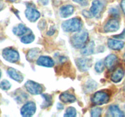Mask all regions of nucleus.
<instances>
[{"instance_id":"nucleus-1","label":"nucleus","mask_w":125,"mask_h":117,"mask_svg":"<svg viewBox=\"0 0 125 117\" xmlns=\"http://www.w3.org/2000/svg\"><path fill=\"white\" fill-rule=\"evenodd\" d=\"M89 34L85 30H79L71 38V43L75 48L79 49L84 47L87 41Z\"/></svg>"},{"instance_id":"nucleus-2","label":"nucleus","mask_w":125,"mask_h":117,"mask_svg":"<svg viewBox=\"0 0 125 117\" xmlns=\"http://www.w3.org/2000/svg\"><path fill=\"white\" fill-rule=\"evenodd\" d=\"M82 22L79 18H73L63 21L62 24V28L65 32H74L81 30Z\"/></svg>"},{"instance_id":"nucleus-3","label":"nucleus","mask_w":125,"mask_h":117,"mask_svg":"<svg viewBox=\"0 0 125 117\" xmlns=\"http://www.w3.org/2000/svg\"><path fill=\"white\" fill-rule=\"evenodd\" d=\"M2 55L3 58L6 60L8 61L10 63H15L19 60V53L14 49L10 48L4 49L2 52Z\"/></svg>"},{"instance_id":"nucleus-4","label":"nucleus","mask_w":125,"mask_h":117,"mask_svg":"<svg viewBox=\"0 0 125 117\" xmlns=\"http://www.w3.org/2000/svg\"><path fill=\"white\" fill-rule=\"evenodd\" d=\"M109 96L107 93L100 91L94 94L92 98V101L94 104L101 106L107 103L109 101Z\"/></svg>"},{"instance_id":"nucleus-5","label":"nucleus","mask_w":125,"mask_h":117,"mask_svg":"<svg viewBox=\"0 0 125 117\" xmlns=\"http://www.w3.org/2000/svg\"><path fill=\"white\" fill-rule=\"evenodd\" d=\"M24 86L27 91L32 95H40L43 92V87L42 85L32 80H28L24 84Z\"/></svg>"},{"instance_id":"nucleus-6","label":"nucleus","mask_w":125,"mask_h":117,"mask_svg":"<svg viewBox=\"0 0 125 117\" xmlns=\"http://www.w3.org/2000/svg\"><path fill=\"white\" fill-rule=\"evenodd\" d=\"M36 111V106L34 102H28L21 108V115L23 117H32L34 115Z\"/></svg>"},{"instance_id":"nucleus-7","label":"nucleus","mask_w":125,"mask_h":117,"mask_svg":"<svg viewBox=\"0 0 125 117\" xmlns=\"http://www.w3.org/2000/svg\"><path fill=\"white\" fill-rule=\"evenodd\" d=\"M76 65L81 71H86L90 69L92 65V60L90 58H79L76 61Z\"/></svg>"},{"instance_id":"nucleus-8","label":"nucleus","mask_w":125,"mask_h":117,"mask_svg":"<svg viewBox=\"0 0 125 117\" xmlns=\"http://www.w3.org/2000/svg\"><path fill=\"white\" fill-rule=\"evenodd\" d=\"M25 15L28 20L31 22H35L40 18V13L36 9L29 6L25 10Z\"/></svg>"},{"instance_id":"nucleus-9","label":"nucleus","mask_w":125,"mask_h":117,"mask_svg":"<svg viewBox=\"0 0 125 117\" xmlns=\"http://www.w3.org/2000/svg\"><path fill=\"white\" fill-rule=\"evenodd\" d=\"M119 28V21L116 19H111L109 20L105 24L104 27V30L106 32H112L117 31Z\"/></svg>"},{"instance_id":"nucleus-10","label":"nucleus","mask_w":125,"mask_h":117,"mask_svg":"<svg viewBox=\"0 0 125 117\" xmlns=\"http://www.w3.org/2000/svg\"><path fill=\"white\" fill-rule=\"evenodd\" d=\"M103 9V4L99 0H95L93 1L92 5L90 7V12H91L93 17H98L100 15Z\"/></svg>"},{"instance_id":"nucleus-11","label":"nucleus","mask_w":125,"mask_h":117,"mask_svg":"<svg viewBox=\"0 0 125 117\" xmlns=\"http://www.w3.org/2000/svg\"><path fill=\"white\" fill-rule=\"evenodd\" d=\"M37 64L45 67H52L54 65V62L50 57L42 56L37 60Z\"/></svg>"},{"instance_id":"nucleus-12","label":"nucleus","mask_w":125,"mask_h":117,"mask_svg":"<svg viewBox=\"0 0 125 117\" xmlns=\"http://www.w3.org/2000/svg\"><path fill=\"white\" fill-rule=\"evenodd\" d=\"M7 74L9 76L10 78H12L15 81L18 82H21L23 80V74L18 71L17 69H15L13 68H9L7 71Z\"/></svg>"},{"instance_id":"nucleus-13","label":"nucleus","mask_w":125,"mask_h":117,"mask_svg":"<svg viewBox=\"0 0 125 117\" xmlns=\"http://www.w3.org/2000/svg\"><path fill=\"white\" fill-rule=\"evenodd\" d=\"M117 62H118V58L117 56L114 54H110L106 57L104 63L107 69H112L115 67Z\"/></svg>"},{"instance_id":"nucleus-14","label":"nucleus","mask_w":125,"mask_h":117,"mask_svg":"<svg viewBox=\"0 0 125 117\" xmlns=\"http://www.w3.org/2000/svg\"><path fill=\"white\" fill-rule=\"evenodd\" d=\"M107 45L109 48L113 50H120L124 47L125 43L122 40L109 39L107 41Z\"/></svg>"},{"instance_id":"nucleus-15","label":"nucleus","mask_w":125,"mask_h":117,"mask_svg":"<svg viewBox=\"0 0 125 117\" xmlns=\"http://www.w3.org/2000/svg\"><path fill=\"white\" fill-rule=\"evenodd\" d=\"M74 7L72 5H65L62 6L60 9V14L62 18H67L73 14Z\"/></svg>"},{"instance_id":"nucleus-16","label":"nucleus","mask_w":125,"mask_h":117,"mask_svg":"<svg viewBox=\"0 0 125 117\" xmlns=\"http://www.w3.org/2000/svg\"><path fill=\"white\" fill-rule=\"evenodd\" d=\"M125 76V71L122 68L116 69L111 76V80L115 83L120 82Z\"/></svg>"},{"instance_id":"nucleus-17","label":"nucleus","mask_w":125,"mask_h":117,"mask_svg":"<svg viewBox=\"0 0 125 117\" xmlns=\"http://www.w3.org/2000/svg\"><path fill=\"white\" fill-rule=\"evenodd\" d=\"M94 48H95V43L94 41H90L81 50V53L84 56H89L94 53Z\"/></svg>"},{"instance_id":"nucleus-18","label":"nucleus","mask_w":125,"mask_h":117,"mask_svg":"<svg viewBox=\"0 0 125 117\" xmlns=\"http://www.w3.org/2000/svg\"><path fill=\"white\" fill-rule=\"evenodd\" d=\"M108 112L112 117H123L125 116L124 113L119 108V107L115 105L111 106L109 108Z\"/></svg>"},{"instance_id":"nucleus-19","label":"nucleus","mask_w":125,"mask_h":117,"mask_svg":"<svg viewBox=\"0 0 125 117\" xmlns=\"http://www.w3.org/2000/svg\"><path fill=\"white\" fill-rule=\"evenodd\" d=\"M59 99L63 103H73L76 101V97L68 93H63L59 96Z\"/></svg>"},{"instance_id":"nucleus-20","label":"nucleus","mask_w":125,"mask_h":117,"mask_svg":"<svg viewBox=\"0 0 125 117\" xmlns=\"http://www.w3.org/2000/svg\"><path fill=\"white\" fill-rule=\"evenodd\" d=\"M28 29L23 24H19L13 29V32L17 36H21L28 32Z\"/></svg>"},{"instance_id":"nucleus-21","label":"nucleus","mask_w":125,"mask_h":117,"mask_svg":"<svg viewBox=\"0 0 125 117\" xmlns=\"http://www.w3.org/2000/svg\"><path fill=\"white\" fill-rule=\"evenodd\" d=\"M96 87H97V84H96V82L95 80L90 79V80H89L85 83L84 88H85L86 91L90 92V91H92L94 90H95Z\"/></svg>"},{"instance_id":"nucleus-22","label":"nucleus","mask_w":125,"mask_h":117,"mask_svg":"<svg viewBox=\"0 0 125 117\" xmlns=\"http://www.w3.org/2000/svg\"><path fill=\"white\" fill-rule=\"evenodd\" d=\"M39 51H40V50L38 48H33L31 49V50H29V51H28V54H27V59L29 61L34 60L36 58L37 56Z\"/></svg>"},{"instance_id":"nucleus-23","label":"nucleus","mask_w":125,"mask_h":117,"mask_svg":"<svg viewBox=\"0 0 125 117\" xmlns=\"http://www.w3.org/2000/svg\"><path fill=\"white\" fill-rule=\"evenodd\" d=\"M34 39H35V36L32 33H31V34L24 35V36L22 37V38L21 39V41L23 43L29 44L34 41Z\"/></svg>"},{"instance_id":"nucleus-24","label":"nucleus","mask_w":125,"mask_h":117,"mask_svg":"<svg viewBox=\"0 0 125 117\" xmlns=\"http://www.w3.org/2000/svg\"><path fill=\"white\" fill-rule=\"evenodd\" d=\"M42 96L43 97L45 101H44L43 106L42 107H48L50 106H51V104H52V98L50 96V95H48V94H43Z\"/></svg>"},{"instance_id":"nucleus-25","label":"nucleus","mask_w":125,"mask_h":117,"mask_svg":"<svg viewBox=\"0 0 125 117\" xmlns=\"http://www.w3.org/2000/svg\"><path fill=\"white\" fill-rule=\"evenodd\" d=\"M76 116V110L73 107H70L66 110L64 117H74Z\"/></svg>"},{"instance_id":"nucleus-26","label":"nucleus","mask_w":125,"mask_h":117,"mask_svg":"<svg viewBox=\"0 0 125 117\" xmlns=\"http://www.w3.org/2000/svg\"><path fill=\"white\" fill-rule=\"evenodd\" d=\"M104 63L102 60H100L98 62H96V63L95 64V70H96V71L98 72V73H102L104 71Z\"/></svg>"},{"instance_id":"nucleus-27","label":"nucleus","mask_w":125,"mask_h":117,"mask_svg":"<svg viewBox=\"0 0 125 117\" xmlns=\"http://www.w3.org/2000/svg\"><path fill=\"white\" fill-rule=\"evenodd\" d=\"M102 113V108L100 107H94L91 110V116L93 117H99Z\"/></svg>"},{"instance_id":"nucleus-28","label":"nucleus","mask_w":125,"mask_h":117,"mask_svg":"<svg viewBox=\"0 0 125 117\" xmlns=\"http://www.w3.org/2000/svg\"><path fill=\"white\" fill-rule=\"evenodd\" d=\"M11 84L8 80H3L0 82V88L3 90H7L10 88Z\"/></svg>"},{"instance_id":"nucleus-29","label":"nucleus","mask_w":125,"mask_h":117,"mask_svg":"<svg viewBox=\"0 0 125 117\" xmlns=\"http://www.w3.org/2000/svg\"><path fill=\"white\" fill-rule=\"evenodd\" d=\"M73 1L76 3L79 4L82 6H86L89 4L87 0H73Z\"/></svg>"},{"instance_id":"nucleus-30","label":"nucleus","mask_w":125,"mask_h":117,"mask_svg":"<svg viewBox=\"0 0 125 117\" xmlns=\"http://www.w3.org/2000/svg\"><path fill=\"white\" fill-rule=\"evenodd\" d=\"M125 37V29L123 30V32H122V34H120V35H114V37L117 38V39H123Z\"/></svg>"},{"instance_id":"nucleus-31","label":"nucleus","mask_w":125,"mask_h":117,"mask_svg":"<svg viewBox=\"0 0 125 117\" xmlns=\"http://www.w3.org/2000/svg\"><path fill=\"white\" fill-rule=\"evenodd\" d=\"M83 13L85 17H87V18H92V17H93V15H92L91 12H87V11L86 10H84L83 11Z\"/></svg>"},{"instance_id":"nucleus-32","label":"nucleus","mask_w":125,"mask_h":117,"mask_svg":"<svg viewBox=\"0 0 125 117\" xmlns=\"http://www.w3.org/2000/svg\"><path fill=\"white\" fill-rule=\"evenodd\" d=\"M111 13H112V15H113L114 16H117L119 15V13H118L117 9H112L111 10Z\"/></svg>"},{"instance_id":"nucleus-33","label":"nucleus","mask_w":125,"mask_h":117,"mask_svg":"<svg viewBox=\"0 0 125 117\" xmlns=\"http://www.w3.org/2000/svg\"><path fill=\"white\" fill-rule=\"evenodd\" d=\"M121 7H122V10H123V12L125 15V0H122V2H121Z\"/></svg>"},{"instance_id":"nucleus-34","label":"nucleus","mask_w":125,"mask_h":117,"mask_svg":"<svg viewBox=\"0 0 125 117\" xmlns=\"http://www.w3.org/2000/svg\"><path fill=\"white\" fill-rule=\"evenodd\" d=\"M39 1L42 4L44 5V6H46V5H47L48 4L50 0H39Z\"/></svg>"},{"instance_id":"nucleus-35","label":"nucleus","mask_w":125,"mask_h":117,"mask_svg":"<svg viewBox=\"0 0 125 117\" xmlns=\"http://www.w3.org/2000/svg\"><path fill=\"white\" fill-rule=\"evenodd\" d=\"M57 108H58L59 109H62V108H63V106H62V104H59L57 105Z\"/></svg>"},{"instance_id":"nucleus-36","label":"nucleus","mask_w":125,"mask_h":117,"mask_svg":"<svg viewBox=\"0 0 125 117\" xmlns=\"http://www.w3.org/2000/svg\"><path fill=\"white\" fill-rule=\"evenodd\" d=\"M2 4H1V2H0V10L2 9Z\"/></svg>"},{"instance_id":"nucleus-37","label":"nucleus","mask_w":125,"mask_h":117,"mask_svg":"<svg viewBox=\"0 0 125 117\" xmlns=\"http://www.w3.org/2000/svg\"><path fill=\"white\" fill-rule=\"evenodd\" d=\"M7 1H10V2H14V1H15L16 0H7Z\"/></svg>"},{"instance_id":"nucleus-38","label":"nucleus","mask_w":125,"mask_h":117,"mask_svg":"<svg viewBox=\"0 0 125 117\" xmlns=\"http://www.w3.org/2000/svg\"><path fill=\"white\" fill-rule=\"evenodd\" d=\"M123 60H124V61L125 62V53L124 54V55H123Z\"/></svg>"},{"instance_id":"nucleus-39","label":"nucleus","mask_w":125,"mask_h":117,"mask_svg":"<svg viewBox=\"0 0 125 117\" xmlns=\"http://www.w3.org/2000/svg\"><path fill=\"white\" fill-rule=\"evenodd\" d=\"M1 69H0V78H1Z\"/></svg>"},{"instance_id":"nucleus-40","label":"nucleus","mask_w":125,"mask_h":117,"mask_svg":"<svg viewBox=\"0 0 125 117\" xmlns=\"http://www.w3.org/2000/svg\"></svg>"}]
</instances>
